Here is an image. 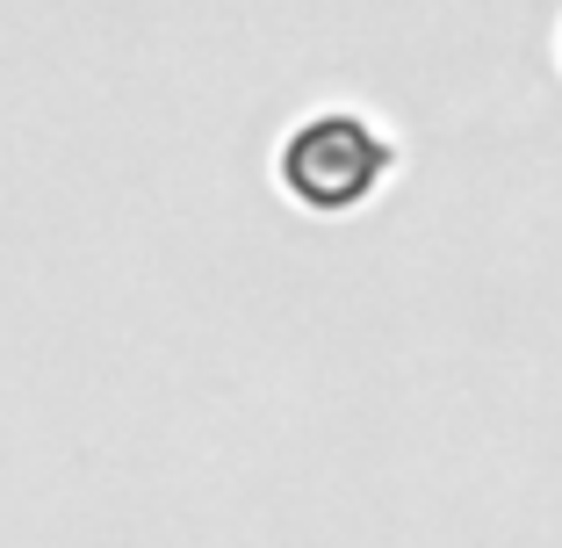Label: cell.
I'll return each mask as SVG.
<instances>
[{"label": "cell", "instance_id": "1", "mask_svg": "<svg viewBox=\"0 0 562 548\" xmlns=\"http://www.w3.org/2000/svg\"><path fill=\"white\" fill-rule=\"evenodd\" d=\"M382 174H390V145H382L361 116H347V109L311 116L281 145V188H289L303 210H325V216L368 202Z\"/></svg>", "mask_w": 562, "mask_h": 548}]
</instances>
